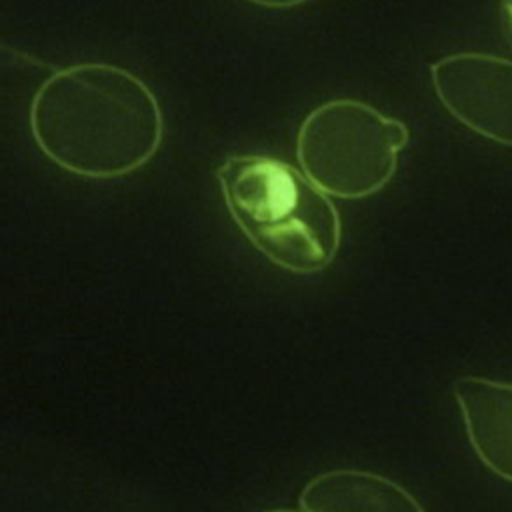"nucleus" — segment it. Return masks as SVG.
Returning a JSON list of instances; mask_svg holds the SVG:
<instances>
[{
    "label": "nucleus",
    "mask_w": 512,
    "mask_h": 512,
    "mask_svg": "<svg viewBox=\"0 0 512 512\" xmlns=\"http://www.w3.org/2000/svg\"><path fill=\"white\" fill-rule=\"evenodd\" d=\"M30 130L56 166L82 178L110 180L154 158L164 116L154 92L130 70L82 62L40 84L30 104Z\"/></svg>",
    "instance_id": "obj_1"
},
{
    "label": "nucleus",
    "mask_w": 512,
    "mask_h": 512,
    "mask_svg": "<svg viewBox=\"0 0 512 512\" xmlns=\"http://www.w3.org/2000/svg\"><path fill=\"white\" fill-rule=\"evenodd\" d=\"M216 178L228 214L266 260L292 274H318L340 248V212L292 164L264 154L226 158Z\"/></svg>",
    "instance_id": "obj_2"
},
{
    "label": "nucleus",
    "mask_w": 512,
    "mask_h": 512,
    "mask_svg": "<svg viewBox=\"0 0 512 512\" xmlns=\"http://www.w3.org/2000/svg\"><path fill=\"white\" fill-rule=\"evenodd\" d=\"M410 140L404 122L356 98L328 100L302 120L296 156L326 194L358 200L380 192Z\"/></svg>",
    "instance_id": "obj_3"
},
{
    "label": "nucleus",
    "mask_w": 512,
    "mask_h": 512,
    "mask_svg": "<svg viewBox=\"0 0 512 512\" xmlns=\"http://www.w3.org/2000/svg\"><path fill=\"white\" fill-rule=\"evenodd\" d=\"M440 104L472 132L512 148V60L458 52L430 66Z\"/></svg>",
    "instance_id": "obj_4"
},
{
    "label": "nucleus",
    "mask_w": 512,
    "mask_h": 512,
    "mask_svg": "<svg viewBox=\"0 0 512 512\" xmlns=\"http://www.w3.org/2000/svg\"><path fill=\"white\" fill-rule=\"evenodd\" d=\"M452 392L472 450L488 470L512 482V382L460 376Z\"/></svg>",
    "instance_id": "obj_5"
},
{
    "label": "nucleus",
    "mask_w": 512,
    "mask_h": 512,
    "mask_svg": "<svg viewBox=\"0 0 512 512\" xmlns=\"http://www.w3.org/2000/svg\"><path fill=\"white\" fill-rule=\"evenodd\" d=\"M298 502L302 512H424L402 484L362 468H332L312 476Z\"/></svg>",
    "instance_id": "obj_6"
},
{
    "label": "nucleus",
    "mask_w": 512,
    "mask_h": 512,
    "mask_svg": "<svg viewBox=\"0 0 512 512\" xmlns=\"http://www.w3.org/2000/svg\"><path fill=\"white\" fill-rule=\"evenodd\" d=\"M500 16H502V34L512 46V0H500Z\"/></svg>",
    "instance_id": "obj_7"
},
{
    "label": "nucleus",
    "mask_w": 512,
    "mask_h": 512,
    "mask_svg": "<svg viewBox=\"0 0 512 512\" xmlns=\"http://www.w3.org/2000/svg\"><path fill=\"white\" fill-rule=\"evenodd\" d=\"M256 6H262V8H294V6H300L308 0H248Z\"/></svg>",
    "instance_id": "obj_8"
},
{
    "label": "nucleus",
    "mask_w": 512,
    "mask_h": 512,
    "mask_svg": "<svg viewBox=\"0 0 512 512\" xmlns=\"http://www.w3.org/2000/svg\"><path fill=\"white\" fill-rule=\"evenodd\" d=\"M262 512H294V510H286V508H272V510H262Z\"/></svg>",
    "instance_id": "obj_9"
}]
</instances>
